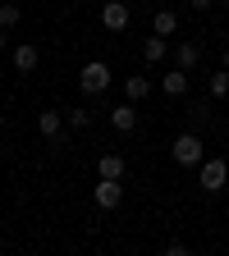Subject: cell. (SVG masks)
<instances>
[{
	"label": "cell",
	"mask_w": 229,
	"mask_h": 256,
	"mask_svg": "<svg viewBox=\"0 0 229 256\" xmlns=\"http://www.w3.org/2000/svg\"><path fill=\"white\" fill-rule=\"evenodd\" d=\"M170 156H174V165L197 170L202 160H206V146H202V138H197V133H179V138L170 142Z\"/></svg>",
	"instance_id": "cell-1"
},
{
	"label": "cell",
	"mask_w": 229,
	"mask_h": 256,
	"mask_svg": "<svg viewBox=\"0 0 229 256\" xmlns=\"http://www.w3.org/2000/svg\"><path fill=\"white\" fill-rule=\"evenodd\" d=\"M224 183H229V160L211 156V160H202V165H197V188H202V192H220Z\"/></svg>",
	"instance_id": "cell-2"
},
{
	"label": "cell",
	"mask_w": 229,
	"mask_h": 256,
	"mask_svg": "<svg viewBox=\"0 0 229 256\" xmlns=\"http://www.w3.org/2000/svg\"><path fill=\"white\" fill-rule=\"evenodd\" d=\"M110 64H101V60H92V64H83V74H78V87H83V96H101L106 87H110Z\"/></svg>",
	"instance_id": "cell-3"
},
{
	"label": "cell",
	"mask_w": 229,
	"mask_h": 256,
	"mask_svg": "<svg viewBox=\"0 0 229 256\" xmlns=\"http://www.w3.org/2000/svg\"><path fill=\"white\" fill-rule=\"evenodd\" d=\"M92 197H96V206H101V210H115V206L124 202V188H119V178H101V183L92 188Z\"/></svg>",
	"instance_id": "cell-4"
},
{
	"label": "cell",
	"mask_w": 229,
	"mask_h": 256,
	"mask_svg": "<svg viewBox=\"0 0 229 256\" xmlns=\"http://www.w3.org/2000/svg\"><path fill=\"white\" fill-rule=\"evenodd\" d=\"M128 18H133V14H128V5H119V0L101 5V28H106V32H124V28H128Z\"/></svg>",
	"instance_id": "cell-5"
},
{
	"label": "cell",
	"mask_w": 229,
	"mask_h": 256,
	"mask_svg": "<svg viewBox=\"0 0 229 256\" xmlns=\"http://www.w3.org/2000/svg\"><path fill=\"white\" fill-rule=\"evenodd\" d=\"M110 128H115V133H133V128H138V106H133V101L115 106V110H110Z\"/></svg>",
	"instance_id": "cell-6"
},
{
	"label": "cell",
	"mask_w": 229,
	"mask_h": 256,
	"mask_svg": "<svg viewBox=\"0 0 229 256\" xmlns=\"http://www.w3.org/2000/svg\"><path fill=\"white\" fill-rule=\"evenodd\" d=\"M174 64L192 74V69L202 64V46H197V42H179V46H174Z\"/></svg>",
	"instance_id": "cell-7"
},
{
	"label": "cell",
	"mask_w": 229,
	"mask_h": 256,
	"mask_svg": "<svg viewBox=\"0 0 229 256\" xmlns=\"http://www.w3.org/2000/svg\"><path fill=\"white\" fill-rule=\"evenodd\" d=\"M37 133H42L46 142L60 138V133H64V114H60V110H42V114H37Z\"/></svg>",
	"instance_id": "cell-8"
},
{
	"label": "cell",
	"mask_w": 229,
	"mask_h": 256,
	"mask_svg": "<svg viewBox=\"0 0 229 256\" xmlns=\"http://www.w3.org/2000/svg\"><path fill=\"white\" fill-rule=\"evenodd\" d=\"M160 92H165V96H188V69H179V64H174V69L160 78Z\"/></svg>",
	"instance_id": "cell-9"
},
{
	"label": "cell",
	"mask_w": 229,
	"mask_h": 256,
	"mask_svg": "<svg viewBox=\"0 0 229 256\" xmlns=\"http://www.w3.org/2000/svg\"><path fill=\"white\" fill-rule=\"evenodd\" d=\"M37 64H42V50H37V46H28V42L14 46V69H19V74H32Z\"/></svg>",
	"instance_id": "cell-10"
},
{
	"label": "cell",
	"mask_w": 229,
	"mask_h": 256,
	"mask_svg": "<svg viewBox=\"0 0 229 256\" xmlns=\"http://www.w3.org/2000/svg\"><path fill=\"white\" fill-rule=\"evenodd\" d=\"M151 32H156V37H174V32H179V14H174V10H156Z\"/></svg>",
	"instance_id": "cell-11"
},
{
	"label": "cell",
	"mask_w": 229,
	"mask_h": 256,
	"mask_svg": "<svg viewBox=\"0 0 229 256\" xmlns=\"http://www.w3.org/2000/svg\"><path fill=\"white\" fill-rule=\"evenodd\" d=\"M96 174H101V178H124V156L106 151L101 160H96Z\"/></svg>",
	"instance_id": "cell-12"
},
{
	"label": "cell",
	"mask_w": 229,
	"mask_h": 256,
	"mask_svg": "<svg viewBox=\"0 0 229 256\" xmlns=\"http://www.w3.org/2000/svg\"><path fill=\"white\" fill-rule=\"evenodd\" d=\"M151 92V78H142V74H133V78H124V96H128V101H142V96Z\"/></svg>",
	"instance_id": "cell-13"
},
{
	"label": "cell",
	"mask_w": 229,
	"mask_h": 256,
	"mask_svg": "<svg viewBox=\"0 0 229 256\" xmlns=\"http://www.w3.org/2000/svg\"><path fill=\"white\" fill-rule=\"evenodd\" d=\"M142 55H147V64H160V60L170 55V42H165V37H156V32H151V42L142 46Z\"/></svg>",
	"instance_id": "cell-14"
},
{
	"label": "cell",
	"mask_w": 229,
	"mask_h": 256,
	"mask_svg": "<svg viewBox=\"0 0 229 256\" xmlns=\"http://www.w3.org/2000/svg\"><path fill=\"white\" fill-rule=\"evenodd\" d=\"M206 92H211V101H224V96H229V69H215L211 82H206Z\"/></svg>",
	"instance_id": "cell-15"
},
{
	"label": "cell",
	"mask_w": 229,
	"mask_h": 256,
	"mask_svg": "<svg viewBox=\"0 0 229 256\" xmlns=\"http://www.w3.org/2000/svg\"><path fill=\"white\" fill-rule=\"evenodd\" d=\"M64 124H69V128H92V114L78 106V110H64Z\"/></svg>",
	"instance_id": "cell-16"
},
{
	"label": "cell",
	"mask_w": 229,
	"mask_h": 256,
	"mask_svg": "<svg viewBox=\"0 0 229 256\" xmlns=\"http://www.w3.org/2000/svg\"><path fill=\"white\" fill-rule=\"evenodd\" d=\"M19 18H23V14H19V5H0V28H5V32H10Z\"/></svg>",
	"instance_id": "cell-17"
},
{
	"label": "cell",
	"mask_w": 229,
	"mask_h": 256,
	"mask_svg": "<svg viewBox=\"0 0 229 256\" xmlns=\"http://www.w3.org/2000/svg\"><path fill=\"white\" fill-rule=\"evenodd\" d=\"M192 124H197V128L211 124V101H197V106H192Z\"/></svg>",
	"instance_id": "cell-18"
},
{
	"label": "cell",
	"mask_w": 229,
	"mask_h": 256,
	"mask_svg": "<svg viewBox=\"0 0 229 256\" xmlns=\"http://www.w3.org/2000/svg\"><path fill=\"white\" fill-rule=\"evenodd\" d=\"M188 5H192V10H211L215 0H188Z\"/></svg>",
	"instance_id": "cell-19"
},
{
	"label": "cell",
	"mask_w": 229,
	"mask_h": 256,
	"mask_svg": "<svg viewBox=\"0 0 229 256\" xmlns=\"http://www.w3.org/2000/svg\"><path fill=\"white\" fill-rule=\"evenodd\" d=\"M5 46H10V37H5V28H0V50H5Z\"/></svg>",
	"instance_id": "cell-20"
},
{
	"label": "cell",
	"mask_w": 229,
	"mask_h": 256,
	"mask_svg": "<svg viewBox=\"0 0 229 256\" xmlns=\"http://www.w3.org/2000/svg\"><path fill=\"white\" fill-rule=\"evenodd\" d=\"M224 69H229V46H224Z\"/></svg>",
	"instance_id": "cell-21"
},
{
	"label": "cell",
	"mask_w": 229,
	"mask_h": 256,
	"mask_svg": "<svg viewBox=\"0 0 229 256\" xmlns=\"http://www.w3.org/2000/svg\"><path fill=\"white\" fill-rule=\"evenodd\" d=\"M156 5H165V0H156Z\"/></svg>",
	"instance_id": "cell-22"
},
{
	"label": "cell",
	"mask_w": 229,
	"mask_h": 256,
	"mask_svg": "<svg viewBox=\"0 0 229 256\" xmlns=\"http://www.w3.org/2000/svg\"><path fill=\"white\" fill-rule=\"evenodd\" d=\"M220 5H229V0H220Z\"/></svg>",
	"instance_id": "cell-23"
}]
</instances>
